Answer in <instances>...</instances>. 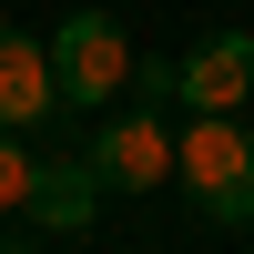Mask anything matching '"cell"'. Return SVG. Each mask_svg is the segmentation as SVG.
<instances>
[{
  "label": "cell",
  "mask_w": 254,
  "mask_h": 254,
  "mask_svg": "<svg viewBox=\"0 0 254 254\" xmlns=\"http://www.w3.org/2000/svg\"><path fill=\"white\" fill-rule=\"evenodd\" d=\"M31 183H41V163L20 153V132L0 122V214H10V203H31Z\"/></svg>",
  "instance_id": "cell-7"
},
{
  "label": "cell",
  "mask_w": 254,
  "mask_h": 254,
  "mask_svg": "<svg viewBox=\"0 0 254 254\" xmlns=\"http://www.w3.org/2000/svg\"><path fill=\"white\" fill-rule=\"evenodd\" d=\"M173 153L183 142L163 132V112H102V132H92V173L112 183V193H153V183L173 173Z\"/></svg>",
  "instance_id": "cell-3"
},
{
  "label": "cell",
  "mask_w": 254,
  "mask_h": 254,
  "mask_svg": "<svg viewBox=\"0 0 254 254\" xmlns=\"http://www.w3.org/2000/svg\"><path fill=\"white\" fill-rule=\"evenodd\" d=\"M0 254H41V244H0Z\"/></svg>",
  "instance_id": "cell-8"
},
{
  "label": "cell",
  "mask_w": 254,
  "mask_h": 254,
  "mask_svg": "<svg viewBox=\"0 0 254 254\" xmlns=\"http://www.w3.org/2000/svg\"><path fill=\"white\" fill-rule=\"evenodd\" d=\"M51 112H61L51 41H31V31H10V20H0V122H10V132H31V122H51Z\"/></svg>",
  "instance_id": "cell-4"
},
{
  "label": "cell",
  "mask_w": 254,
  "mask_h": 254,
  "mask_svg": "<svg viewBox=\"0 0 254 254\" xmlns=\"http://www.w3.org/2000/svg\"><path fill=\"white\" fill-rule=\"evenodd\" d=\"M254 92V31H214L183 51V112H244Z\"/></svg>",
  "instance_id": "cell-5"
},
{
  "label": "cell",
  "mask_w": 254,
  "mask_h": 254,
  "mask_svg": "<svg viewBox=\"0 0 254 254\" xmlns=\"http://www.w3.org/2000/svg\"><path fill=\"white\" fill-rule=\"evenodd\" d=\"M173 173H183V193H193L214 224H254V132L234 112H193Z\"/></svg>",
  "instance_id": "cell-1"
},
{
  "label": "cell",
  "mask_w": 254,
  "mask_h": 254,
  "mask_svg": "<svg viewBox=\"0 0 254 254\" xmlns=\"http://www.w3.org/2000/svg\"><path fill=\"white\" fill-rule=\"evenodd\" d=\"M51 71H61V102L71 112H112L122 81H132V31L112 10H71L51 31Z\"/></svg>",
  "instance_id": "cell-2"
},
{
  "label": "cell",
  "mask_w": 254,
  "mask_h": 254,
  "mask_svg": "<svg viewBox=\"0 0 254 254\" xmlns=\"http://www.w3.org/2000/svg\"><path fill=\"white\" fill-rule=\"evenodd\" d=\"M102 193H112V183H102L92 163H41V183H31V214L51 224V234H81V224L102 214Z\"/></svg>",
  "instance_id": "cell-6"
}]
</instances>
